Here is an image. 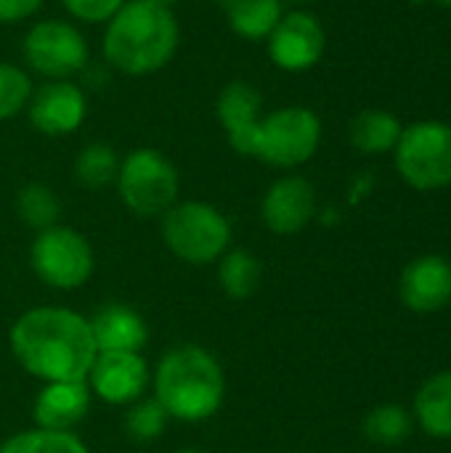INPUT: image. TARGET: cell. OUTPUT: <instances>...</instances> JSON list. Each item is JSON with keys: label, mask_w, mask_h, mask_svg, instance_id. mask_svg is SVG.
Returning <instances> with one entry per match:
<instances>
[{"label": "cell", "mask_w": 451, "mask_h": 453, "mask_svg": "<svg viewBox=\"0 0 451 453\" xmlns=\"http://www.w3.org/2000/svg\"><path fill=\"white\" fill-rule=\"evenodd\" d=\"M16 361L43 382H85L96 361L90 321L66 308H32L11 326Z\"/></svg>", "instance_id": "cell-1"}, {"label": "cell", "mask_w": 451, "mask_h": 453, "mask_svg": "<svg viewBox=\"0 0 451 453\" xmlns=\"http://www.w3.org/2000/svg\"><path fill=\"white\" fill-rule=\"evenodd\" d=\"M181 27L167 3L125 0L106 21L104 58L122 74H152L162 69L178 48Z\"/></svg>", "instance_id": "cell-2"}, {"label": "cell", "mask_w": 451, "mask_h": 453, "mask_svg": "<svg viewBox=\"0 0 451 453\" xmlns=\"http://www.w3.org/2000/svg\"><path fill=\"white\" fill-rule=\"evenodd\" d=\"M226 382L218 361L197 345H181L162 356L154 372V398L167 417L181 422L210 419L223 403Z\"/></svg>", "instance_id": "cell-3"}, {"label": "cell", "mask_w": 451, "mask_h": 453, "mask_svg": "<svg viewBox=\"0 0 451 453\" xmlns=\"http://www.w3.org/2000/svg\"><path fill=\"white\" fill-rule=\"evenodd\" d=\"M162 239L175 257L191 265H207L229 250L231 226L207 202H175L162 215Z\"/></svg>", "instance_id": "cell-4"}, {"label": "cell", "mask_w": 451, "mask_h": 453, "mask_svg": "<svg viewBox=\"0 0 451 453\" xmlns=\"http://www.w3.org/2000/svg\"><path fill=\"white\" fill-rule=\"evenodd\" d=\"M322 141V119L306 106H282L258 119L250 157L271 167H298L308 162Z\"/></svg>", "instance_id": "cell-5"}, {"label": "cell", "mask_w": 451, "mask_h": 453, "mask_svg": "<svg viewBox=\"0 0 451 453\" xmlns=\"http://www.w3.org/2000/svg\"><path fill=\"white\" fill-rule=\"evenodd\" d=\"M117 191L122 204L138 218H162L178 202V170L157 149H136L120 162Z\"/></svg>", "instance_id": "cell-6"}, {"label": "cell", "mask_w": 451, "mask_h": 453, "mask_svg": "<svg viewBox=\"0 0 451 453\" xmlns=\"http://www.w3.org/2000/svg\"><path fill=\"white\" fill-rule=\"evenodd\" d=\"M396 170L417 191L451 186V125L423 119L401 130L396 143Z\"/></svg>", "instance_id": "cell-7"}, {"label": "cell", "mask_w": 451, "mask_h": 453, "mask_svg": "<svg viewBox=\"0 0 451 453\" xmlns=\"http://www.w3.org/2000/svg\"><path fill=\"white\" fill-rule=\"evenodd\" d=\"M29 260L37 279L53 289H77L93 273V250L88 239L66 226L37 231Z\"/></svg>", "instance_id": "cell-8"}, {"label": "cell", "mask_w": 451, "mask_h": 453, "mask_svg": "<svg viewBox=\"0 0 451 453\" xmlns=\"http://www.w3.org/2000/svg\"><path fill=\"white\" fill-rule=\"evenodd\" d=\"M24 58L29 69L48 80H69L88 64V42L77 27L58 19H43L24 37Z\"/></svg>", "instance_id": "cell-9"}, {"label": "cell", "mask_w": 451, "mask_h": 453, "mask_svg": "<svg viewBox=\"0 0 451 453\" xmlns=\"http://www.w3.org/2000/svg\"><path fill=\"white\" fill-rule=\"evenodd\" d=\"M327 45L322 21L308 11H290L268 35V56L284 72H306L319 64Z\"/></svg>", "instance_id": "cell-10"}, {"label": "cell", "mask_w": 451, "mask_h": 453, "mask_svg": "<svg viewBox=\"0 0 451 453\" xmlns=\"http://www.w3.org/2000/svg\"><path fill=\"white\" fill-rule=\"evenodd\" d=\"M149 366L141 353H96L88 388L106 403H136L149 388Z\"/></svg>", "instance_id": "cell-11"}, {"label": "cell", "mask_w": 451, "mask_h": 453, "mask_svg": "<svg viewBox=\"0 0 451 453\" xmlns=\"http://www.w3.org/2000/svg\"><path fill=\"white\" fill-rule=\"evenodd\" d=\"M29 122L37 133L45 135H69L74 133L88 111L85 93L69 80H51L32 90L27 104Z\"/></svg>", "instance_id": "cell-12"}, {"label": "cell", "mask_w": 451, "mask_h": 453, "mask_svg": "<svg viewBox=\"0 0 451 453\" xmlns=\"http://www.w3.org/2000/svg\"><path fill=\"white\" fill-rule=\"evenodd\" d=\"M316 212V191L300 175H287L271 183L263 196L260 215L268 231L279 236H290L303 231Z\"/></svg>", "instance_id": "cell-13"}, {"label": "cell", "mask_w": 451, "mask_h": 453, "mask_svg": "<svg viewBox=\"0 0 451 453\" xmlns=\"http://www.w3.org/2000/svg\"><path fill=\"white\" fill-rule=\"evenodd\" d=\"M401 303L415 313H436L451 303V263L441 255L415 257L399 284Z\"/></svg>", "instance_id": "cell-14"}, {"label": "cell", "mask_w": 451, "mask_h": 453, "mask_svg": "<svg viewBox=\"0 0 451 453\" xmlns=\"http://www.w3.org/2000/svg\"><path fill=\"white\" fill-rule=\"evenodd\" d=\"M260 106H263L260 90L245 80H234L218 93L215 111H218V119L226 130V138L237 154L250 157L253 133H255V125L260 119Z\"/></svg>", "instance_id": "cell-15"}, {"label": "cell", "mask_w": 451, "mask_h": 453, "mask_svg": "<svg viewBox=\"0 0 451 453\" xmlns=\"http://www.w3.org/2000/svg\"><path fill=\"white\" fill-rule=\"evenodd\" d=\"M90 411L88 382H45L35 398V422L43 430L72 433Z\"/></svg>", "instance_id": "cell-16"}, {"label": "cell", "mask_w": 451, "mask_h": 453, "mask_svg": "<svg viewBox=\"0 0 451 453\" xmlns=\"http://www.w3.org/2000/svg\"><path fill=\"white\" fill-rule=\"evenodd\" d=\"M98 353H141L149 340L146 321L128 305H106L90 319Z\"/></svg>", "instance_id": "cell-17"}, {"label": "cell", "mask_w": 451, "mask_h": 453, "mask_svg": "<svg viewBox=\"0 0 451 453\" xmlns=\"http://www.w3.org/2000/svg\"><path fill=\"white\" fill-rule=\"evenodd\" d=\"M417 425L439 441L451 438V372H439L415 395Z\"/></svg>", "instance_id": "cell-18"}, {"label": "cell", "mask_w": 451, "mask_h": 453, "mask_svg": "<svg viewBox=\"0 0 451 453\" xmlns=\"http://www.w3.org/2000/svg\"><path fill=\"white\" fill-rule=\"evenodd\" d=\"M223 8L231 32L253 42L268 40V35L284 16L282 0H223Z\"/></svg>", "instance_id": "cell-19"}, {"label": "cell", "mask_w": 451, "mask_h": 453, "mask_svg": "<svg viewBox=\"0 0 451 453\" xmlns=\"http://www.w3.org/2000/svg\"><path fill=\"white\" fill-rule=\"evenodd\" d=\"M401 122L385 109H367L351 119V143L362 154H385L393 151L401 138Z\"/></svg>", "instance_id": "cell-20"}, {"label": "cell", "mask_w": 451, "mask_h": 453, "mask_svg": "<svg viewBox=\"0 0 451 453\" xmlns=\"http://www.w3.org/2000/svg\"><path fill=\"white\" fill-rule=\"evenodd\" d=\"M218 281L231 300H247L260 284V260L247 250H229L218 257Z\"/></svg>", "instance_id": "cell-21"}, {"label": "cell", "mask_w": 451, "mask_h": 453, "mask_svg": "<svg viewBox=\"0 0 451 453\" xmlns=\"http://www.w3.org/2000/svg\"><path fill=\"white\" fill-rule=\"evenodd\" d=\"M117 173H120V159L109 143H88L74 159V178L80 180V186L90 191L114 183Z\"/></svg>", "instance_id": "cell-22"}, {"label": "cell", "mask_w": 451, "mask_h": 453, "mask_svg": "<svg viewBox=\"0 0 451 453\" xmlns=\"http://www.w3.org/2000/svg\"><path fill=\"white\" fill-rule=\"evenodd\" d=\"M16 212L19 218L35 228V231H45L51 226H58L61 218V202L56 196V191L45 183H27L19 196H16Z\"/></svg>", "instance_id": "cell-23"}, {"label": "cell", "mask_w": 451, "mask_h": 453, "mask_svg": "<svg viewBox=\"0 0 451 453\" xmlns=\"http://www.w3.org/2000/svg\"><path fill=\"white\" fill-rule=\"evenodd\" d=\"M0 453H90L88 446L74 433H56V430H27L11 435Z\"/></svg>", "instance_id": "cell-24"}, {"label": "cell", "mask_w": 451, "mask_h": 453, "mask_svg": "<svg viewBox=\"0 0 451 453\" xmlns=\"http://www.w3.org/2000/svg\"><path fill=\"white\" fill-rule=\"evenodd\" d=\"M412 433V417L404 406L383 403L364 417V435L377 446H399Z\"/></svg>", "instance_id": "cell-25"}, {"label": "cell", "mask_w": 451, "mask_h": 453, "mask_svg": "<svg viewBox=\"0 0 451 453\" xmlns=\"http://www.w3.org/2000/svg\"><path fill=\"white\" fill-rule=\"evenodd\" d=\"M167 411L162 409V403L157 398H146V401H136L130 403L128 414H125V430L133 441L149 443L157 441L165 427H167Z\"/></svg>", "instance_id": "cell-26"}, {"label": "cell", "mask_w": 451, "mask_h": 453, "mask_svg": "<svg viewBox=\"0 0 451 453\" xmlns=\"http://www.w3.org/2000/svg\"><path fill=\"white\" fill-rule=\"evenodd\" d=\"M32 90V80L21 66L0 61V119H11L24 111Z\"/></svg>", "instance_id": "cell-27"}, {"label": "cell", "mask_w": 451, "mask_h": 453, "mask_svg": "<svg viewBox=\"0 0 451 453\" xmlns=\"http://www.w3.org/2000/svg\"><path fill=\"white\" fill-rule=\"evenodd\" d=\"M61 3L74 19L88 21V24L109 21L125 5V0H61Z\"/></svg>", "instance_id": "cell-28"}, {"label": "cell", "mask_w": 451, "mask_h": 453, "mask_svg": "<svg viewBox=\"0 0 451 453\" xmlns=\"http://www.w3.org/2000/svg\"><path fill=\"white\" fill-rule=\"evenodd\" d=\"M43 0H0V24H19L40 11Z\"/></svg>", "instance_id": "cell-29"}, {"label": "cell", "mask_w": 451, "mask_h": 453, "mask_svg": "<svg viewBox=\"0 0 451 453\" xmlns=\"http://www.w3.org/2000/svg\"><path fill=\"white\" fill-rule=\"evenodd\" d=\"M431 3H436V5H441V8H449L451 11V0H431Z\"/></svg>", "instance_id": "cell-30"}, {"label": "cell", "mask_w": 451, "mask_h": 453, "mask_svg": "<svg viewBox=\"0 0 451 453\" xmlns=\"http://www.w3.org/2000/svg\"><path fill=\"white\" fill-rule=\"evenodd\" d=\"M178 453H202V451H197V449H183V451H178Z\"/></svg>", "instance_id": "cell-31"}, {"label": "cell", "mask_w": 451, "mask_h": 453, "mask_svg": "<svg viewBox=\"0 0 451 453\" xmlns=\"http://www.w3.org/2000/svg\"><path fill=\"white\" fill-rule=\"evenodd\" d=\"M290 3H308V0H290Z\"/></svg>", "instance_id": "cell-32"}, {"label": "cell", "mask_w": 451, "mask_h": 453, "mask_svg": "<svg viewBox=\"0 0 451 453\" xmlns=\"http://www.w3.org/2000/svg\"><path fill=\"white\" fill-rule=\"evenodd\" d=\"M159 3H167V5H170V0H159Z\"/></svg>", "instance_id": "cell-33"}]
</instances>
